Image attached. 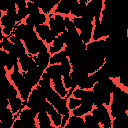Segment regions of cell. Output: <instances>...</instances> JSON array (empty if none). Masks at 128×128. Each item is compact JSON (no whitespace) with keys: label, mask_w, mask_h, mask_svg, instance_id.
<instances>
[{"label":"cell","mask_w":128,"mask_h":128,"mask_svg":"<svg viewBox=\"0 0 128 128\" xmlns=\"http://www.w3.org/2000/svg\"><path fill=\"white\" fill-rule=\"evenodd\" d=\"M128 106V91L120 85L112 93V100L109 106V111L112 118H116L124 113H127Z\"/></svg>","instance_id":"obj_1"},{"label":"cell","mask_w":128,"mask_h":128,"mask_svg":"<svg viewBox=\"0 0 128 128\" xmlns=\"http://www.w3.org/2000/svg\"><path fill=\"white\" fill-rule=\"evenodd\" d=\"M93 117L98 121L100 126L102 128H112V120L113 118L111 117L109 107L105 105L101 106H95L91 112Z\"/></svg>","instance_id":"obj_2"},{"label":"cell","mask_w":128,"mask_h":128,"mask_svg":"<svg viewBox=\"0 0 128 128\" xmlns=\"http://www.w3.org/2000/svg\"><path fill=\"white\" fill-rule=\"evenodd\" d=\"M12 34L15 35L17 38H19L23 43H27L31 40L38 38V35L35 31V28L27 25L24 22L18 23Z\"/></svg>","instance_id":"obj_3"},{"label":"cell","mask_w":128,"mask_h":128,"mask_svg":"<svg viewBox=\"0 0 128 128\" xmlns=\"http://www.w3.org/2000/svg\"><path fill=\"white\" fill-rule=\"evenodd\" d=\"M47 103L48 101L46 100V98L40 95L36 90V88H34L26 102V107L34 110L36 113H39V112L45 111Z\"/></svg>","instance_id":"obj_4"},{"label":"cell","mask_w":128,"mask_h":128,"mask_svg":"<svg viewBox=\"0 0 128 128\" xmlns=\"http://www.w3.org/2000/svg\"><path fill=\"white\" fill-rule=\"evenodd\" d=\"M49 28L56 34L61 35L64 31H66V25H65V16L60 14L52 13L48 16V22H47Z\"/></svg>","instance_id":"obj_5"},{"label":"cell","mask_w":128,"mask_h":128,"mask_svg":"<svg viewBox=\"0 0 128 128\" xmlns=\"http://www.w3.org/2000/svg\"><path fill=\"white\" fill-rule=\"evenodd\" d=\"M17 21L15 18L7 15L6 13H1V17H0V30H1V34L9 37L10 35H12L16 25H17Z\"/></svg>","instance_id":"obj_6"},{"label":"cell","mask_w":128,"mask_h":128,"mask_svg":"<svg viewBox=\"0 0 128 128\" xmlns=\"http://www.w3.org/2000/svg\"><path fill=\"white\" fill-rule=\"evenodd\" d=\"M35 31L38 35V37L44 41L48 46L51 45L53 43V41L58 37V35H56L48 26V24H42V25H39V26H36L35 27Z\"/></svg>","instance_id":"obj_7"},{"label":"cell","mask_w":128,"mask_h":128,"mask_svg":"<svg viewBox=\"0 0 128 128\" xmlns=\"http://www.w3.org/2000/svg\"><path fill=\"white\" fill-rule=\"evenodd\" d=\"M0 55H1V61H2L3 67L7 73L11 72L14 69V67L19 64V59L10 52L0 50Z\"/></svg>","instance_id":"obj_8"},{"label":"cell","mask_w":128,"mask_h":128,"mask_svg":"<svg viewBox=\"0 0 128 128\" xmlns=\"http://www.w3.org/2000/svg\"><path fill=\"white\" fill-rule=\"evenodd\" d=\"M78 0H61L55 7L53 13L60 14L63 16H71V11Z\"/></svg>","instance_id":"obj_9"},{"label":"cell","mask_w":128,"mask_h":128,"mask_svg":"<svg viewBox=\"0 0 128 128\" xmlns=\"http://www.w3.org/2000/svg\"><path fill=\"white\" fill-rule=\"evenodd\" d=\"M93 29H94V23L93 21L90 20H86V22L84 23V25L80 28L79 30V34L81 37V40L84 44H88L92 41V36H93Z\"/></svg>","instance_id":"obj_10"},{"label":"cell","mask_w":128,"mask_h":128,"mask_svg":"<svg viewBox=\"0 0 128 128\" xmlns=\"http://www.w3.org/2000/svg\"><path fill=\"white\" fill-rule=\"evenodd\" d=\"M44 72L45 71L43 69H41L38 66H36L35 68H33V69H31V70L23 73V75L26 78V80L35 88L39 84V82H40V80H41L42 75H43Z\"/></svg>","instance_id":"obj_11"},{"label":"cell","mask_w":128,"mask_h":128,"mask_svg":"<svg viewBox=\"0 0 128 128\" xmlns=\"http://www.w3.org/2000/svg\"><path fill=\"white\" fill-rule=\"evenodd\" d=\"M23 22L26 23L27 25L35 28L36 26L46 24L48 22V16L45 15L44 13L40 12V13H37V14H34V15H29Z\"/></svg>","instance_id":"obj_12"},{"label":"cell","mask_w":128,"mask_h":128,"mask_svg":"<svg viewBox=\"0 0 128 128\" xmlns=\"http://www.w3.org/2000/svg\"><path fill=\"white\" fill-rule=\"evenodd\" d=\"M50 58H51V54L49 53V51H43L38 53L36 56H34V60L36 62V65L43 69L44 71L50 66Z\"/></svg>","instance_id":"obj_13"},{"label":"cell","mask_w":128,"mask_h":128,"mask_svg":"<svg viewBox=\"0 0 128 128\" xmlns=\"http://www.w3.org/2000/svg\"><path fill=\"white\" fill-rule=\"evenodd\" d=\"M36 66L37 65H36V62L34 60V56L26 54L24 57L19 59V68H20V71L22 73H25V72L35 68Z\"/></svg>","instance_id":"obj_14"},{"label":"cell","mask_w":128,"mask_h":128,"mask_svg":"<svg viewBox=\"0 0 128 128\" xmlns=\"http://www.w3.org/2000/svg\"><path fill=\"white\" fill-rule=\"evenodd\" d=\"M89 75L90 74L87 71H85L83 68H80V67H72V71L70 73V76L72 80L75 82V84L77 85V88Z\"/></svg>","instance_id":"obj_15"},{"label":"cell","mask_w":128,"mask_h":128,"mask_svg":"<svg viewBox=\"0 0 128 128\" xmlns=\"http://www.w3.org/2000/svg\"><path fill=\"white\" fill-rule=\"evenodd\" d=\"M94 107H95V106H94L93 103H91V102L81 101V105H80L78 108H76L75 110L71 111V114H72V115H75V116L84 117L86 114L91 113Z\"/></svg>","instance_id":"obj_16"},{"label":"cell","mask_w":128,"mask_h":128,"mask_svg":"<svg viewBox=\"0 0 128 128\" xmlns=\"http://www.w3.org/2000/svg\"><path fill=\"white\" fill-rule=\"evenodd\" d=\"M51 82H52V87L56 93H58L63 98H68V90L65 88L63 84V77L53 79L51 80Z\"/></svg>","instance_id":"obj_17"},{"label":"cell","mask_w":128,"mask_h":128,"mask_svg":"<svg viewBox=\"0 0 128 128\" xmlns=\"http://www.w3.org/2000/svg\"><path fill=\"white\" fill-rule=\"evenodd\" d=\"M36 122H37L38 128H49L52 126L51 118L46 111H42L37 114Z\"/></svg>","instance_id":"obj_18"},{"label":"cell","mask_w":128,"mask_h":128,"mask_svg":"<svg viewBox=\"0 0 128 128\" xmlns=\"http://www.w3.org/2000/svg\"><path fill=\"white\" fill-rule=\"evenodd\" d=\"M35 2H36L37 5L39 6L41 12L44 13L45 15L49 16V15H51V14L54 12L55 7H56V5L58 4L59 1H57V2H50V1H35Z\"/></svg>","instance_id":"obj_19"},{"label":"cell","mask_w":128,"mask_h":128,"mask_svg":"<svg viewBox=\"0 0 128 128\" xmlns=\"http://www.w3.org/2000/svg\"><path fill=\"white\" fill-rule=\"evenodd\" d=\"M88 0H78L71 11V17H83L86 11Z\"/></svg>","instance_id":"obj_20"},{"label":"cell","mask_w":128,"mask_h":128,"mask_svg":"<svg viewBox=\"0 0 128 128\" xmlns=\"http://www.w3.org/2000/svg\"><path fill=\"white\" fill-rule=\"evenodd\" d=\"M8 102H9V106L8 107L11 109V111L15 115L18 114L24 107H26V103L22 100V98L20 96H17V97H15L13 99L8 100Z\"/></svg>","instance_id":"obj_21"},{"label":"cell","mask_w":128,"mask_h":128,"mask_svg":"<svg viewBox=\"0 0 128 128\" xmlns=\"http://www.w3.org/2000/svg\"><path fill=\"white\" fill-rule=\"evenodd\" d=\"M37 114L38 113H36L34 110H32L28 107H24L18 114L15 115V117L19 118L21 120H24V121H35Z\"/></svg>","instance_id":"obj_22"},{"label":"cell","mask_w":128,"mask_h":128,"mask_svg":"<svg viewBox=\"0 0 128 128\" xmlns=\"http://www.w3.org/2000/svg\"><path fill=\"white\" fill-rule=\"evenodd\" d=\"M64 48H65V43L63 42L61 36L59 35V36L53 41V43L48 46V51H49V53H50L51 55H54V54H56V53H58V52L63 51Z\"/></svg>","instance_id":"obj_23"},{"label":"cell","mask_w":128,"mask_h":128,"mask_svg":"<svg viewBox=\"0 0 128 128\" xmlns=\"http://www.w3.org/2000/svg\"><path fill=\"white\" fill-rule=\"evenodd\" d=\"M45 72L48 74V76L50 77L51 80L56 79V78L63 77V74H62V68H61V65H60V64L50 65V66L45 70Z\"/></svg>","instance_id":"obj_24"},{"label":"cell","mask_w":128,"mask_h":128,"mask_svg":"<svg viewBox=\"0 0 128 128\" xmlns=\"http://www.w3.org/2000/svg\"><path fill=\"white\" fill-rule=\"evenodd\" d=\"M112 128H128V113L113 118Z\"/></svg>","instance_id":"obj_25"},{"label":"cell","mask_w":128,"mask_h":128,"mask_svg":"<svg viewBox=\"0 0 128 128\" xmlns=\"http://www.w3.org/2000/svg\"><path fill=\"white\" fill-rule=\"evenodd\" d=\"M10 53L14 54L18 59H20V58L24 57L27 54V50H26V47H25L24 43L21 41V42L13 44V47H12Z\"/></svg>","instance_id":"obj_26"},{"label":"cell","mask_w":128,"mask_h":128,"mask_svg":"<svg viewBox=\"0 0 128 128\" xmlns=\"http://www.w3.org/2000/svg\"><path fill=\"white\" fill-rule=\"evenodd\" d=\"M101 86H103L107 91H109L111 94L114 92V90L117 88L118 84L115 80H113L112 78H109V77H105L103 79H101L99 82H98Z\"/></svg>","instance_id":"obj_27"},{"label":"cell","mask_w":128,"mask_h":128,"mask_svg":"<svg viewBox=\"0 0 128 128\" xmlns=\"http://www.w3.org/2000/svg\"><path fill=\"white\" fill-rule=\"evenodd\" d=\"M73 128H86L85 123H84V118L80 116H75V115H70L68 122Z\"/></svg>","instance_id":"obj_28"},{"label":"cell","mask_w":128,"mask_h":128,"mask_svg":"<svg viewBox=\"0 0 128 128\" xmlns=\"http://www.w3.org/2000/svg\"><path fill=\"white\" fill-rule=\"evenodd\" d=\"M83 118H84V123H85L86 128H102L100 124L98 123V121L93 117L91 113L86 114Z\"/></svg>","instance_id":"obj_29"},{"label":"cell","mask_w":128,"mask_h":128,"mask_svg":"<svg viewBox=\"0 0 128 128\" xmlns=\"http://www.w3.org/2000/svg\"><path fill=\"white\" fill-rule=\"evenodd\" d=\"M65 58H67L66 56V53L65 51H61V52H58L54 55H51V58H50V65H54V64H60Z\"/></svg>","instance_id":"obj_30"},{"label":"cell","mask_w":128,"mask_h":128,"mask_svg":"<svg viewBox=\"0 0 128 128\" xmlns=\"http://www.w3.org/2000/svg\"><path fill=\"white\" fill-rule=\"evenodd\" d=\"M50 118H51V121H52V125L55 126V127H61V124H62V120H63V116L57 111L55 110L53 113H51L50 115Z\"/></svg>","instance_id":"obj_31"},{"label":"cell","mask_w":128,"mask_h":128,"mask_svg":"<svg viewBox=\"0 0 128 128\" xmlns=\"http://www.w3.org/2000/svg\"><path fill=\"white\" fill-rule=\"evenodd\" d=\"M0 46H1V50H4L6 52H10L12 47H13V43L9 40L8 37L4 36L1 34V42H0Z\"/></svg>","instance_id":"obj_32"},{"label":"cell","mask_w":128,"mask_h":128,"mask_svg":"<svg viewBox=\"0 0 128 128\" xmlns=\"http://www.w3.org/2000/svg\"><path fill=\"white\" fill-rule=\"evenodd\" d=\"M27 10H28V14L29 15H34V14H37V13L41 12V10H40L39 6L37 5V3L35 1H30V0L27 1Z\"/></svg>","instance_id":"obj_33"},{"label":"cell","mask_w":128,"mask_h":128,"mask_svg":"<svg viewBox=\"0 0 128 128\" xmlns=\"http://www.w3.org/2000/svg\"><path fill=\"white\" fill-rule=\"evenodd\" d=\"M67 105H68L69 110L70 111H73V110H75L76 108H78L81 105V100L80 99H77V98H75L73 96H70V97H68Z\"/></svg>","instance_id":"obj_34"},{"label":"cell","mask_w":128,"mask_h":128,"mask_svg":"<svg viewBox=\"0 0 128 128\" xmlns=\"http://www.w3.org/2000/svg\"><path fill=\"white\" fill-rule=\"evenodd\" d=\"M62 128H73V127H72L69 123H66V124H65V126H64V127H62Z\"/></svg>","instance_id":"obj_35"}]
</instances>
